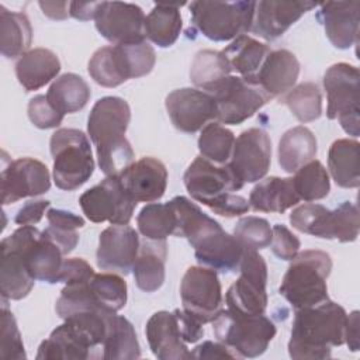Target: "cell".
I'll use <instances>...</instances> for the list:
<instances>
[{
  "label": "cell",
  "instance_id": "cell-1",
  "mask_svg": "<svg viewBox=\"0 0 360 360\" xmlns=\"http://www.w3.org/2000/svg\"><path fill=\"white\" fill-rule=\"evenodd\" d=\"M117 312L91 309L73 314L55 328L37 353L41 360H96L104 357V343Z\"/></svg>",
  "mask_w": 360,
  "mask_h": 360
},
{
  "label": "cell",
  "instance_id": "cell-2",
  "mask_svg": "<svg viewBox=\"0 0 360 360\" xmlns=\"http://www.w3.org/2000/svg\"><path fill=\"white\" fill-rule=\"evenodd\" d=\"M129 120L128 103L115 96L97 100L89 114L87 134L96 146L98 166L105 176L118 174L134 162V150L125 138Z\"/></svg>",
  "mask_w": 360,
  "mask_h": 360
},
{
  "label": "cell",
  "instance_id": "cell-3",
  "mask_svg": "<svg viewBox=\"0 0 360 360\" xmlns=\"http://www.w3.org/2000/svg\"><path fill=\"white\" fill-rule=\"evenodd\" d=\"M347 314L330 300L318 305L295 309L288 354L291 359H329L332 347L345 343Z\"/></svg>",
  "mask_w": 360,
  "mask_h": 360
},
{
  "label": "cell",
  "instance_id": "cell-4",
  "mask_svg": "<svg viewBox=\"0 0 360 360\" xmlns=\"http://www.w3.org/2000/svg\"><path fill=\"white\" fill-rule=\"evenodd\" d=\"M183 181L193 200L207 205L221 217L233 218L250 210L249 201L235 194L245 184L228 163L217 165L197 156L184 172Z\"/></svg>",
  "mask_w": 360,
  "mask_h": 360
},
{
  "label": "cell",
  "instance_id": "cell-5",
  "mask_svg": "<svg viewBox=\"0 0 360 360\" xmlns=\"http://www.w3.org/2000/svg\"><path fill=\"white\" fill-rule=\"evenodd\" d=\"M330 270L332 259L326 252H298L283 277L278 292L294 309L318 305L329 300L326 280Z\"/></svg>",
  "mask_w": 360,
  "mask_h": 360
},
{
  "label": "cell",
  "instance_id": "cell-6",
  "mask_svg": "<svg viewBox=\"0 0 360 360\" xmlns=\"http://www.w3.org/2000/svg\"><path fill=\"white\" fill-rule=\"evenodd\" d=\"M156 53L146 41L98 48L89 60L90 77L103 87H117L128 79L152 72Z\"/></svg>",
  "mask_w": 360,
  "mask_h": 360
},
{
  "label": "cell",
  "instance_id": "cell-7",
  "mask_svg": "<svg viewBox=\"0 0 360 360\" xmlns=\"http://www.w3.org/2000/svg\"><path fill=\"white\" fill-rule=\"evenodd\" d=\"M211 323L218 342L231 349L238 359L262 356L277 332L276 325L264 314L245 315L221 309Z\"/></svg>",
  "mask_w": 360,
  "mask_h": 360
},
{
  "label": "cell",
  "instance_id": "cell-8",
  "mask_svg": "<svg viewBox=\"0 0 360 360\" xmlns=\"http://www.w3.org/2000/svg\"><path fill=\"white\" fill-rule=\"evenodd\" d=\"M53 158V181L58 188L73 191L94 172V159L87 135L76 128L56 129L49 141Z\"/></svg>",
  "mask_w": 360,
  "mask_h": 360
},
{
  "label": "cell",
  "instance_id": "cell-9",
  "mask_svg": "<svg viewBox=\"0 0 360 360\" xmlns=\"http://www.w3.org/2000/svg\"><path fill=\"white\" fill-rule=\"evenodd\" d=\"M191 24L215 42L233 41L250 31L256 1H193Z\"/></svg>",
  "mask_w": 360,
  "mask_h": 360
},
{
  "label": "cell",
  "instance_id": "cell-10",
  "mask_svg": "<svg viewBox=\"0 0 360 360\" xmlns=\"http://www.w3.org/2000/svg\"><path fill=\"white\" fill-rule=\"evenodd\" d=\"M292 228L322 239H338L339 242H354L360 229V214L356 204L342 202L335 210L321 204H304L290 214Z\"/></svg>",
  "mask_w": 360,
  "mask_h": 360
},
{
  "label": "cell",
  "instance_id": "cell-11",
  "mask_svg": "<svg viewBox=\"0 0 360 360\" xmlns=\"http://www.w3.org/2000/svg\"><path fill=\"white\" fill-rule=\"evenodd\" d=\"M359 79L357 66L346 62L329 66L322 79L328 97V120H338L343 131L353 138L360 134Z\"/></svg>",
  "mask_w": 360,
  "mask_h": 360
},
{
  "label": "cell",
  "instance_id": "cell-12",
  "mask_svg": "<svg viewBox=\"0 0 360 360\" xmlns=\"http://www.w3.org/2000/svg\"><path fill=\"white\" fill-rule=\"evenodd\" d=\"M239 277L225 294L228 309L245 315H263L267 308V264L262 255L245 249L239 263Z\"/></svg>",
  "mask_w": 360,
  "mask_h": 360
},
{
  "label": "cell",
  "instance_id": "cell-13",
  "mask_svg": "<svg viewBox=\"0 0 360 360\" xmlns=\"http://www.w3.org/2000/svg\"><path fill=\"white\" fill-rule=\"evenodd\" d=\"M215 101L217 121L225 125H239L255 115L271 98L257 86L240 76H228L208 91Z\"/></svg>",
  "mask_w": 360,
  "mask_h": 360
},
{
  "label": "cell",
  "instance_id": "cell-14",
  "mask_svg": "<svg viewBox=\"0 0 360 360\" xmlns=\"http://www.w3.org/2000/svg\"><path fill=\"white\" fill-rule=\"evenodd\" d=\"M83 214L91 222L128 225L136 202L124 190L118 174L105 176L97 186L86 190L79 198Z\"/></svg>",
  "mask_w": 360,
  "mask_h": 360
},
{
  "label": "cell",
  "instance_id": "cell-15",
  "mask_svg": "<svg viewBox=\"0 0 360 360\" xmlns=\"http://www.w3.org/2000/svg\"><path fill=\"white\" fill-rule=\"evenodd\" d=\"M180 297L183 309L202 325L212 322L222 309V288L215 270L191 266L186 270Z\"/></svg>",
  "mask_w": 360,
  "mask_h": 360
},
{
  "label": "cell",
  "instance_id": "cell-16",
  "mask_svg": "<svg viewBox=\"0 0 360 360\" xmlns=\"http://www.w3.org/2000/svg\"><path fill=\"white\" fill-rule=\"evenodd\" d=\"M145 14L134 3L100 1L94 24L103 38L114 45L145 41Z\"/></svg>",
  "mask_w": 360,
  "mask_h": 360
},
{
  "label": "cell",
  "instance_id": "cell-17",
  "mask_svg": "<svg viewBox=\"0 0 360 360\" xmlns=\"http://www.w3.org/2000/svg\"><path fill=\"white\" fill-rule=\"evenodd\" d=\"M271 163V141L262 128H249L235 139L228 162L236 177L245 183L262 180Z\"/></svg>",
  "mask_w": 360,
  "mask_h": 360
},
{
  "label": "cell",
  "instance_id": "cell-18",
  "mask_svg": "<svg viewBox=\"0 0 360 360\" xmlns=\"http://www.w3.org/2000/svg\"><path fill=\"white\" fill-rule=\"evenodd\" d=\"M51 188L48 167L32 158H20L1 169V204L7 205L25 197H37Z\"/></svg>",
  "mask_w": 360,
  "mask_h": 360
},
{
  "label": "cell",
  "instance_id": "cell-19",
  "mask_svg": "<svg viewBox=\"0 0 360 360\" xmlns=\"http://www.w3.org/2000/svg\"><path fill=\"white\" fill-rule=\"evenodd\" d=\"M165 105L174 128L186 134H194L217 118L214 97L198 89L173 90L166 96Z\"/></svg>",
  "mask_w": 360,
  "mask_h": 360
},
{
  "label": "cell",
  "instance_id": "cell-20",
  "mask_svg": "<svg viewBox=\"0 0 360 360\" xmlns=\"http://www.w3.org/2000/svg\"><path fill=\"white\" fill-rule=\"evenodd\" d=\"M141 239L129 225H111L98 238L96 253L97 266L101 270L115 271L127 276L138 257Z\"/></svg>",
  "mask_w": 360,
  "mask_h": 360
},
{
  "label": "cell",
  "instance_id": "cell-21",
  "mask_svg": "<svg viewBox=\"0 0 360 360\" xmlns=\"http://www.w3.org/2000/svg\"><path fill=\"white\" fill-rule=\"evenodd\" d=\"M127 194L138 202H153L163 197L167 186L166 166L156 158L145 156L118 173Z\"/></svg>",
  "mask_w": 360,
  "mask_h": 360
},
{
  "label": "cell",
  "instance_id": "cell-22",
  "mask_svg": "<svg viewBox=\"0 0 360 360\" xmlns=\"http://www.w3.org/2000/svg\"><path fill=\"white\" fill-rule=\"evenodd\" d=\"M316 6L314 1H256L250 32L266 41H274Z\"/></svg>",
  "mask_w": 360,
  "mask_h": 360
},
{
  "label": "cell",
  "instance_id": "cell-23",
  "mask_svg": "<svg viewBox=\"0 0 360 360\" xmlns=\"http://www.w3.org/2000/svg\"><path fill=\"white\" fill-rule=\"evenodd\" d=\"M145 335L153 356L159 360L191 359L176 311L155 312L146 322Z\"/></svg>",
  "mask_w": 360,
  "mask_h": 360
},
{
  "label": "cell",
  "instance_id": "cell-24",
  "mask_svg": "<svg viewBox=\"0 0 360 360\" xmlns=\"http://www.w3.org/2000/svg\"><path fill=\"white\" fill-rule=\"evenodd\" d=\"M360 1H326L319 4L316 20L323 25L330 44L338 49H349L359 37Z\"/></svg>",
  "mask_w": 360,
  "mask_h": 360
},
{
  "label": "cell",
  "instance_id": "cell-25",
  "mask_svg": "<svg viewBox=\"0 0 360 360\" xmlns=\"http://www.w3.org/2000/svg\"><path fill=\"white\" fill-rule=\"evenodd\" d=\"M300 75L297 56L287 49L271 51L262 63L255 84L270 98L287 94L295 84Z\"/></svg>",
  "mask_w": 360,
  "mask_h": 360
},
{
  "label": "cell",
  "instance_id": "cell-26",
  "mask_svg": "<svg viewBox=\"0 0 360 360\" xmlns=\"http://www.w3.org/2000/svg\"><path fill=\"white\" fill-rule=\"evenodd\" d=\"M1 264H0V290L3 300H22L25 298L35 280L28 273L24 255L20 246L4 238L0 243Z\"/></svg>",
  "mask_w": 360,
  "mask_h": 360
},
{
  "label": "cell",
  "instance_id": "cell-27",
  "mask_svg": "<svg viewBox=\"0 0 360 360\" xmlns=\"http://www.w3.org/2000/svg\"><path fill=\"white\" fill-rule=\"evenodd\" d=\"M243 250L233 235L221 229L194 248V256L204 267L218 273H233L239 269Z\"/></svg>",
  "mask_w": 360,
  "mask_h": 360
},
{
  "label": "cell",
  "instance_id": "cell-28",
  "mask_svg": "<svg viewBox=\"0 0 360 360\" xmlns=\"http://www.w3.org/2000/svg\"><path fill=\"white\" fill-rule=\"evenodd\" d=\"M60 62L55 52L46 48H34L25 52L15 63V76L25 91H34L58 76Z\"/></svg>",
  "mask_w": 360,
  "mask_h": 360
},
{
  "label": "cell",
  "instance_id": "cell-29",
  "mask_svg": "<svg viewBox=\"0 0 360 360\" xmlns=\"http://www.w3.org/2000/svg\"><path fill=\"white\" fill-rule=\"evenodd\" d=\"M248 201L255 211L283 214L301 200L295 193L291 177L270 176L252 188Z\"/></svg>",
  "mask_w": 360,
  "mask_h": 360
},
{
  "label": "cell",
  "instance_id": "cell-30",
  "mask_svg": "<svg viewBox=\"0 0 360 360\" xmlns=\"http://www.w3.org/2000/svg\"><path fill=\"white\" fill-rule=\"evenodd\" d=\"M167 257V243L165 240L146 239L141 242L138 257L132 273L136 287L145 292L158 291L165 283V264Z\"/></svg>",
  "mask_w": 360,
  "mask_h": 360
},
{
  "label": "cell",
  "instance_id": "cell-31",
  "mask_svg": "<svg viewBox=\"0 0 360 360\" xmlns=\"http://www.w3.org/2000/svg\"><path fill=\"white\" fill-rule=\"evenodd\" d=\"M176 217L177 231L176 236H183L193 248H197L208 236L222 229L219 222L208 217L202 210L184 195H177L170 200Z\"/></svg>",
  "mask_w": 360,
  "mask_h": 360
},
{
  "label": "cell",
  "instance_id": "cell-32",
  "mask_svg": "<svg viewBox=\"0 0 360 360\" xmlns=\"http://www.w3.org/2000/svg\"><path fill=\"white\" fill-rule=\"evenodd\" d=\"M270 52L271 49L269 45L246 34L239 35L222 49L232 70L238 72L242 79L253 84L262 63Z\"/></svg>",
  "mask_w": 360,
  "mask_h": 360
},
{
  "label": "cell",
  "instance_id": "cell-33",
  "mask_svg": "<svg viewBox=\"0 0 360 360\" xmlns=\"http://www.w3.org/2000/svg\"><path fill=\"white\" fill-rule=\"evenodd\" d=\"M318 150L316 138L304 125L284 132L278 142V165L287 173H295L301 166L311 162Z\"/></svg>",
  "mask_w": 360,
  "mask_h": 360
},
{
  "label": "cell",
  "instance_id": "cell-34",
  "mask_svg": "<svg viewBox=\"0 0 360 360\" xmlns=\"http://www.w3.org/2000/svg\"><path fill=\"white\" fill-rule=\"evenodd\" d=\"M357 139H336L328 152V169L339 187L357 188L360 186Z\"/></svg>",
  "mask_w": 360,
  "mask_h": 360
},
{
  "label": "cell",
  "instance_id": "cell-35",
  "mask_svg": "<svg viewBox=\"0 0 360 360\" xmlns=\"http://www.w3.org/2000/svg\"><path fill=\"white\" fill-rule=\"evenodd\" d=\"M183 4L156 3L145 18V37L160 48L172 46L181 31L180 7Z\"/></svg>",
  "mask_w": 360,
  "mask_h": 360
},
{
  "label": "cell",
  "instance_id": "cell-36",
  "mask_svg": "<svg viewBox=\"0 0 360 360\" xmlns=\"http://www.w3.org/2000/svg\"><path fill=\"white\" fill-rule=\"evenodd\" d=\"M45 96L53 108L65 115L83 110L90 100L91 90L82 76L65 73L52 82Z\"/></svg>",
  "mask_w": 360,
  "mask_h": 360
},
{
  "label": "cell",
  "instance_id": "cell-37",
  "mask_svg": "<svg viewBox=\"0 0 360 360\" xmlns=\"http://www.w3.org/2000/svg\"><path fill=\"white\" fill-rule=\"evenodd\" d=\"M32 42V28L24 13L10 11L0 6V51L1 55L14 59L28 52Z\"/></svg>",
  "mask_w": 360,
  "mask_h": 360
},
{
  "label": "cell",
  "instance_id": "cell-38",
  "mask_svg": "<svg viewBox=\"0 0 360 360\" xmlns=\"http://www.w3.org/2000/svg\"><path fill=\"white\" fill-rule=\"evenodd\" d=\"M139 233L152 240H165L170 235H176L177 217L172 202L146 204L136 217Z\"/></svg>",
  "mask_w": 360,
  "mask_h": 360
},
{
  "label": "cell",
  "instance_id": "cell-39",
  "mask_svg": "<svg viewBox=\"0 0 360 360\" xmlns=\"http://www.w3.org/2000/svg\"><path fill=\"white\" fill-rule=\"evenodd\" d=\"M231 72L232 68L222 51L202 49L198 51L193 59L190 80L195 87L208 91L219 80L231 76Z\"/></svg>",
  "mask_w": 360,
  "mask_h": 360
},
{
  "label": "cell",
  "instance_id": "cell-40",
  "mask_svg": "<svg viewBox=\"0 0 360 360\" xmlns=\"http://www.w3.org/2000/svg\"><path fill=\"white\" fill-rule=\"evenodd\" d=\"M141 357V347L132 323L121 315H114L104 343L105 360H134Z\"/></svg>",
  "mask_w": 360,
  "mask_h": 360
},
{
  "label": "cell",
  "instance_id": "cell-41",
  "mask_svg": "<svg viewBox=\"0 0 360 360\" xmlns=\"http://www.w3.org/2000/svg\"><path fill=\"white\" fill-rule=\"evenodd\" d=\"M46 218L49 225L42 231L45 236H48L63 255L70 253L79 242L77 229L84 226V219L70 211L56 208L48 210Z\"/></svg>",
  "mask_w": 360,
  "mask_h": 360
},
{
  "label": "cell",
  "instance_id": "cell-42",
  "mask_svg": "<svg viewBox=\"0 0 360 360\" xmlns=\"http://www.w3.org/2000/svg\"><path fill=\"white\" fill-rule=\"evenodd\" d=\"M291 179L300 200L308 202L322 200L330 191L328 170L316 159H312L311 162L301 166Z\"/></svg>",
  "mask_w": 360,
  "mask_h": 360
},
{
  "label": "cell",
  "instance_id": "cell-43",
  "mask_svg": "<svg viewBox=\"0 0 360 360\" xmlns=\"http://www.w3.org/2000/svg\"><path fill=\"white\" fill-rule=\"evenodd\" d=\"M235 145V135L219 122H208L198 136V150L207 160L225 165L229 162Z\"/></svg>",
  "mask_w": 360,
  "mask_h": 360
},
{
  "label": "cell",
  "instance_id": "cell-44",
  "mask_svg": "<svg viewBox=\"0 0 360 360\" xmlns=\"http://www.w3.org/2000/svg\"><path fill=\"white\" fill-rule=\"evenodd\" d=\"M283 101L302 124L312 122L322 115V94L316 83H300L284 96Z\"/></svg>",
  "mask_w": 360,
  "mask_h": 360
},
{
  "label": "cell",
  "instance_id": "cell-45",
  "mask_svg": "<svg viewBox=\"0 0 360 360\" xmlns=\"http://www.w3.org/2000/svg\"><path fill=\"white\" fill-rule=\"evenodd\" d=\"M90 288L97 304L107 311L118 312L127 304V283L115 273H96L90 280Z\"/></svg>",
  "mask_w": 360,
  "mask_h": 360
},
{
  "label": "cell",
  "instance_id": "cell-46",
  "mask_svg": "<svg viewBox=\"0 0 360 360\" xmlns=\"http://www.w3.org/2000/svg\"><path fill=\"white\" fill-rule=\"evenodd\" d=\"M233 236L243 246V249L260 250L270 246L273 231L267 219L248 215L236 222Z\"/></svg>",
  "mask_w": 360,
  "mask_h": 360
},
{
  "label": "cell",
  "instance_id": "cell-47",
  "mask_svg": "<svg viewBox=\"0 0 360 360\" xmlns=\"http://www.w3.org/2000/svg\"><path fill=\"white\" fill-rule=\"evenodd\" d=\"M0 357L6 360H25V349L17 321L7 308L6 300L1 307V333H0Z\"/></svg>",
  "mask_w": 360,
  "mask_h": 360
},
{
  "label": "cell",
  "instance_id": "cell-48",
  "mask_svg": "<svg viewBox=\"0 0 360 360\" xmlns=\"http://www.w3.org/2000/svg\"><path fill=\"white\" fill-rule=\"evenodd\" d=\"M28 118L30 121L39 129L56 128L63 121V114L53 108V105L48 101L46 96L38 94L32 97L28 103Z\"/></svg>",
  "mask_w": 360,
  "mask_h": 360
},
{
  "label": "cell",
  "instance_id": "cell-49",
  "mask_svg": "<svg viewBox=\"0 0 360 360\" xmlns=\"http://www.w3.org/2000/svg\"><path fill=\"white\" fill-rule=\"evenodd\" d=\"M271 231L273 238L270 246L273 253L281 260H292L300 252V239L283 224H276Z\"/></svg>",
  "mask_w": 360,
  "mask_h": 360
},
{
  "label": "cell",
  "instance_id": "cell-50",
  "mask_svg": "<svg viewBox=\"0 0 360 360\" xmlns=\"http://www.w3.org/2000/svg\"><path fill=\"white\" fill-rule=\"evenodd\" d=\"M93 267L80 257H70V259H63L62 263V270H60V278L59 283L70 284V283H79V281H86L94 276Z\"/></svg>",
  "mask_w": 360,
  "mask_h": 360
},
{
  "label": "cell",
  "instance_id": "cell-51",
  "mask_svg": "<svg viewBox=\"0 0 360 360\" xmlns=\"http://www.w3.org/2000/svg\"><path fill=\"white\" fill-rule=\"evenodd\" d=\"M51 201L48 200H31L27 201L15 214L14 222L18 225H35L38 224L45 211L49 208Z\"/></svg>",
  "mask_w": 360,
  "mask_h": 360
},
{
  "label": "cell",
  "instance_id": "cell-52",
  "mask_svg": "<svg viewBox=\"0 0 360 360\" xmlns=\"http://www.w3.org/2000/svg\"><path fill=\"white\" fill-rule=\"evenodd\" d=\"M191 359H238V356L221 342L205 340L194 347Z\"/></svg>",
  "mask_w": 360,
  "mask_h": 360
},
{
  "label": "cell",
  "instance_id": "cell-53",
  "mask_svg": "<svg viewBox=\"0 0 360 360\" xmlns=\"http://www.w3.org/2000/svg\"><path fill=\"white\" fill-rule=\"evenodd\" d=\"M359 311H353L347 315L346 326H345V343L349 346L352 352H357L359 342Z\"/></svg>",
  "mask_w": 360,
  "mask_h": 360
},
{
  "label": "cell",
  "instance_id": "cell-54",
  "mask_svg": "<svg viewBox=\"0 0 360 360\" xmlns=\"http://www.w3.org/2000/svg\"><path fill=\"white\" fill-rule=\"evenodd\" d=\"M100 1H91V3H80V1H70L69 4V14L80 21H89L94 20L96 11Z\"/></svg>",
  "mask_w": 360,
  "mask_h": 360
},
{
  "label": "cell",
  "instance_id": "cell-55",
  "mask_svg": "<svg viewBox=\"0 0 360 360\" xmlns=\"http://www.w3.org/2000/svg\"><path fill=\"white\" fill-rule=\"evenodd\" d=\"M42 13L52 18V20H65L69 14V4L68 1H39L38 3Z\"/></svg>",
  "mask_w": 360,
  "mask_h": 360
}]
</instances>
